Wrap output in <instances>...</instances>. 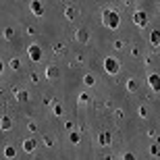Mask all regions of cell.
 <instances>
[{
  "label": "cell",
  "mask_w": 160,
  "mask_h": 160,
  "mask_svg": "<svg viewBox=\"0 0 160 160\" xmlns=\"http://www.w3.org/2000/svg\"><path fill=\"white\" fill-rule=\"evenodd\" d=\"M106 66H108V71H110V73H114V71L118 69V64H116L114 60H106Z\"/></svg>",
  "instance_id": "obj_1"
},
{
  "label": "cell",
  "mask_w": 160,
  "mask_h": 160,
  "mask_svg": "<svg viewBox=\"0 0 160 160\" xmlns=\"http://www.w3.org/2000/svg\"><path fill=\"white\" fill-rule=\"evenodd\" d=\"M29 54H31V58H39V48L37 46H31L29 48Z\"/></svg>",
  "instance_id": "obj_2"
},
{
  "label": "cell",
  "mask_w": 160,
  "mask_h": 160,
  "mask_svg": "<svg viewBox=\"0 0 160 160\" xmlns=\"http://www.w3.org/2000/svg\"><path fill=\"white\" fill-rule=\"evenodd\" d=\"M150 81H152V85H154V89H160V79H158V77H152V79H150Z\"/></svg>",
  "instance_id": "obj_3"
},
{
  "label": "cell",
  "mask_w": 160,
  "mask_h": 160,
  "mask_svg": "<svg viewBox=\"0 0 160 160\" xmlns=\"http://www.w3.org/2000/svg\"><path fill=\"white\" fill-rule=\"evenodd\" d=\"M125 160H135V158H133L131 154H127V156H125Z\"/></svg>",
  "instance_id": "obj_4"
},
{
  "label": "cell",
  "mask_w": 160,
  "mask_h": 160,
  "mask_svg": "<svg viewBox=\"0 0 160 160\" xmlns=\"http://www.w3.org/2000/svg\"><path fill=\"white\" fill-rule=\"evenodd\" d=\"M0 69H2V62H0Z\"/></svg>",
  "instance_id": "obj_5"
}]
</instances>
